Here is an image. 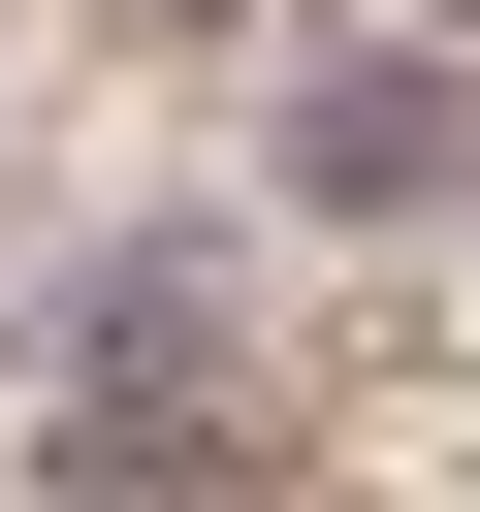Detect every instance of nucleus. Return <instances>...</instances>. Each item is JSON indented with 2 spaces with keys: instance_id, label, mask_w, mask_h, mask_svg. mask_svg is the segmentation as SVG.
Segmentation results:
<instances>
[{
  "instance_id": "obj_2",
  "label": "nucleus",
  "mask_w": 480,
  "mask_h": 512,
  "mask_svg": "<svg viewBox=\"0 0 480 512\" xmlns=\"http://www.w3.org/2000/svg\"><path fill=\"white\" fill-rule=\"evenodd\" d=\"M448 32H480V0H448Z\"/></svg>"
},
{
  "instance_id": "obj_1",
  "label": "nucleus",
  "mask_w": 480,
  "mask_h": 512,
  "mask_svg": "<svg viewBox=\"0 0 480 512\" xmlns=\"http://www.w3.org/2000/svg\"><path fill=\"white\" fill-rule=\"evenodd\" d=\"M256 224H320V256L480 224V32H448V0H320V32L256 64Z\"/></svg>"
}]
</instances>
